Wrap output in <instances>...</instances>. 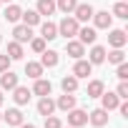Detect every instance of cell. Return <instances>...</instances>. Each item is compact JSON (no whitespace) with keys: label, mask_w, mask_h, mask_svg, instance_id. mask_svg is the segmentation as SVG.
<instances>
[{"label":"cell","mask_w":128,"mask_h":128,"mask_svg":"<svg viewBox=\"0 0 128 128\" xmlns=\"http://www.w3.org/2000/svg\"><path fill=\"white\" fill-rule=\"evenodd\" d=\"M76 38H78L83 45H93L96 38H98V33H96V28H88V25H86V28H78V35H76Z\"/></svg>","instance_id":"obj_11"},{"label":"cell","mask_w":128,"mask_h":128,"mask_svg":"<svg viewBox=\"0 0 128 128\" xmlns=\"http://www.w3.org/2000/svg\"><path fill=\"white\" fill-rule=\"evenodd\" d=\"M3 100H5V98H3V90H0V106H3Z\"/></svg>","instance_id":"obj_37"},{"label":"cell","mask_w":128,"mask_h":128,"mask_svg":"<svg viewBox=\"0 0 128 128\" xmlns=\"http://www.w3.org/2000/svg\"><path fill=\"white\" fill-rule=\"evenodd\" d=\"M86 123H88V113H86V110H80V108H70V110H68V126L80 128V126H86Z\"/></svg>","instance_id":"obj_4"},{"label":"cell","mask_w":128,"mask_h":128,"mask_svg":"<svg viewBox=\"0 0 128 128\" xmlns=\"http://www.w3.org/2000/svg\"><path fill=\"white\" fill-rule=\"evenodd\" d=\"M78 28H80V23L76 20V18H70V15H66L60 23H58V35H63V38H76L78 35Z\"/></svg>","instance_id":"obj_1"},{"label":"cell","mask_w":128,"mask_h":128,"mask_svg":"<svg viewBox=\"0 0 128 128\" xmlns=\"http://www.w3.org/2000/svg\"><path fill=\"white\" fill-rule=\"evenodd\" d=\"M0 43H3V35H0Z\"/></svg>","instance_id":"obj_40"},{"label":"cell","mask_w":128,"mask_h":128,"mask_svg":"<svg viewBox=\"0 0 128 128\" xmlns=\"http://www.w3.org/2000/svg\"><path fill=\"white\" fill-rule=\"evenodd\" d=\"M66 53H68L73 60H78V58H83V55H86V45H83L80 40H73V38H70V40L66 43Z\"/></svg>","instance_id":"obj_6"},{"label":"cell","mask_w":128,"mask_h":128,"mask_svg":"<svg viewBox=\"0 0 128 128\" xmlns=\"http://www.w3.org/2000/svg\"><path fill=\"white\" fill-rule=\"evenodd\" d=\"M33 93L35 96H50L53 93V83L50 80H45V78H35V86H33Z\"/></svg>","instance_id":"obj_18"},{"label":"cell","mask_w":128,"mask_h":128,"mask_svg":"<svg viewBox=\"0 0 128 128\" xmlns=\"http://www.w3.org/2000/svg\"><path fill=\"white\" fill-rule=\"evenodd\" d=\"M25 76L28 78H43V66L40 63H25Z\"/></svg>","instance_id":"obj_26"},{"label":"cell","mask_w":128,"mask_h":128,"mask_svg":"<svg viewBox=\"0 0 128 128\" xmlns=\"http://www.w3.org/2000/svg\"><path fill=\"white\" fill-rule=\"evenodd\" d=\"M93 5H88V3H78L76 5V10H73V18L78 20V23H88L90 18H93Z\"/></svg>","instance_id":"obj_3"},{"label":"cell","mask_w":128,"mask_h":128,"mask_svg":"<svg viewBox=\"0 0 128 128\" xmlns=\"http://www.w3.org/2000/svg\"><path fill=\"white\" fill-rule=\"evenodd\" d=\"M30 48H33V53H43L45 50V40L43 38H30Z\"/></svg>","instance_id":"obj_32"},{"label":"cell","mask_w":128,"mask_h":128,"mask_svg":"<svg viewBox=\"0 0 128 128\" xmlns=\"http://www.w3.org/2000/svg\"><path fill=\"white\" fill-rule=\"evenodd\" d=\"M18 128H35V126H33V123H25V120H23V123H20Z\"/></svg>","instance_id":"obj_36"},{"label":"cell","mask_w":128,"mask_h":128,"mask_svg":"<svg viewBox=\"0 0 128 128\" xmlns=\"http://www.w3.org/2000/svg\"><path fill=\"white\" fill-rule=\"evenodd\" d=\"M116 96H118L120 100H126V98H128V83H126V80H120V83H118V88H116Z\"/></svg>","instance_id":"obj_34"},{"label":"cell","mask_w":128,"mask_h":128,"mask_svg":"<svg viewBox=\"0 0 128 128\" xmlns=\"http://www.w3.org/2000/svg\"><path fill=\"white\" fill-rule=\"evenodd\" d=\"M0 120H3V113H0Z\"/></svg>","instance_id":"obj_39"},{"label":"cell","mask_w":128,"mask_h":128,"mask_svg":"<svg viewBox=\"0 0 128 128\" xmlns=\"http://www.w3.org/2000/svg\"><path fill=\"white\" fill-rule=\"evenodd\" d=\"M20 20H23V25H28V28H33V25H40V15H38V10H23Z\"/></svg>","instance_id":"obj_23"},{"label":"cell","mask_w":128,"mask_h":128,"mask_svg":"<svg viewBox=\"0 0 128 128\" xmlns=\"http://www.w3.org/2000/svg\"><path fill=\"white\" fill-rule=\"evenodd\" d=\"M40 38H43L45 43H48V40H55V38H58V25L50 23V20H48V23H40Z\"/></svg>","instance_id":"obj_17"},{"label":"cell","mask_w":128,"mask_h":128,"mask_svg":"<svg viewBox=\"0 0 128 128\" xmlns=\"http://www.w3.org/2000/svg\"><path fill=\"white\" fill-rule=\"evenodd\" d=\"M58 60H60V55H58L55 50H43V53H40V66H43V68H55Z\"/></svg>","instance_id":"obj_19"},{"label":"cell","mask_w":128,"mask_h":128,"mask_svg":"<svg viewBox=\"0 0 128 128\" xmlns=\"http://www.w3.org/2000/svg\"><path fill=\"white\" fill-rule=\"evenodd\" d=\"M55 108H58V110H66V113H68L70 108H76V96H73V93H63V96L55 100Z\"/></svg>","instance_id":"obj_20"},{"label":"cell","mask_w":128,"mask_h":128,"mask_svg":"<svg viewBox=\"0 0 128 128\" xmlns=\"http://www.w3.org/2000/svg\"><path fill=\"white\" fill-rule=\"evenodd\" d=\"M20 15H23V10H20L18 5H13V3H10V5L5 8V20H8V23H18V20H20Z\"/></svg>","instance_id":"obj_28"},{"label":"cell","mask_w":128,"mask_h":128,"mask_svg":"<svg viewBox=\"0 0 128 128\" xmlns=\"http://www.w3.org/2000/svg\"><path fill=\"white\" fill-rule=\"evenodd\" d=\"M113 15L120 18V20H128V3H126V0H120V3L113 5Z\"/></svg>","instance_id":"obj_30"},{"label":"cell","mask_w":128,"mask_h":128,"mask_svg":"<svg viewBox=\"0 0 128 128\" xmlns=\"http://www.w3.org/2000/svg\"><path fill=\"white\" fill-rule=\"evenodd\" d=\"M45 128H63V120L58 116H45Z\"/></svg>","instance_id":"obj_33"},{"label":"cell","mask_w":128,"mask_h":128,"mask_svg":"<svg viewBox=\"0 0 128 128\" xmlns=\"http://www.w3.org/2000/svg\"><path fill=\"white\" fill-rule=\"evenodd\" d=\"M106 48L103 45H96L93 43V48H90V53H88V63L90 66H100V63H106Z\"/></svg>","instance_id":"obj_9"},{"label":"cell","mask_w":128,"mask_h":128,"mask_svg":"<svg viewBox=\"0 0 128 128\" xmlns=\"http://www.w3.org/2000/svg\"><path fill=\"white\" fill-rule=\"evenodd\" d=\"M0 3H10V0H0Z\"/></svg>","instance_id":"obj_38"},{"label":"cell","mask_w":128,"mask_h":128,"mask_svg":"<svg viewBox=\"0 0 128 128\" xmlns=\"http://www.w3.org/2000/svg\"><path fill=\"white\" fill-rule=\"evenodd\" d=\"M88 123H93L96 128H103V126L108 123V110H106V108H96V110H90V113H88Z\"/></svg>","instance_id":"obj_8"},{"label":"cell","mask_w":128,"mask_h":128,"mask_svg":"<svg viewBox=\"0 0 128 128\" xmlns=\"http://www.w3.org/2000/svg\"><path fill=\"white\" fill-rule=\"evenodd\" d=\"M38 113L45 118V116H53L55 113V100L50 98V96H43L40 100H38Z\"/></svg>","instance_id":"obj_14"},{"label":"cell","mask_w":128,"mask_h":128,"mask_svg":"<svg viewBox=\"0 0 128 128\" xmlns=\"http://www.w3.org/2000/svg\"><path fill=\"white\" fill-rule=\"evenodd\" d=\"M116 76H118V80H128V63H126V60H123V63H118Z\"/></svg>","instance_id":"obj_31"},{"label":"cell","mask_w":128,"mask_h":128,"mask_svg":"<svg viewBox=\"0 0 128 128\" xmlns=\"http://www.w3.org/2000/svg\"><path fill=\"white\" fill-rule=\"evenodd\" d=\"M30 38H33V28H28L23 23L13 28V40L15 43H30Z\"/></svg>","instance_id":"obj_5"},{"label":"cell","mask_w":128,"mask_h":128,"mask_svg":"<svg viewBox=\"0 0 128 128\" xmlns=\"http://www.w3.org/2000/svg\"><path fill=\"white\" fill-rule=\"evenodd\" d=\"M76 5H78V0H58V3H55V10H60V13L70 15V13L76 10Z\"/></svg>","instance_id":"obj_27"},{"label":"cell","mask_w":128,"mask_h":128,"mask_svg":"<svg viewBox=\"0 0 128 128\" xmlns=\"http://www.w3.org/2000/svg\"><path fill=\"white\" fill-rule=\"evenodd\" d=\"M30 96H33V90H28V88H25V86H20V83L13 88V100H15L18 106H25V103L30 100Z\"/></svg>","instance_id":"obj_13"},{"label":"cell","mask_w":128,"mask_h":128,"mask_svg":"<svg viewBox=\"0 0 128 128\" xmlns=\"http://www.w3.org/2000/svg\"><path fill=\"white\" fill-rule=\"evenodd\" d=\"M126 43H128L126 30H110V33H108V45H110V48H123Z\"/></svg>","instance_id":"obj_12"},{"label":"cell","mask_w":128,"mask_h":128,"mask_svg":"<svg viewBox=\"0 0 128 128\" xmlns=\"http://www.w3.org/2000/svg\"><path fill=\"white\" fill-rule=\"evenodd\" d=\"M118 103H120V98H118L113 90H108V93L103 90V93H100V108H106L108 113H110V110H116V108H118Z\"/></svg>","instance_id":"obj_7"},{"label":"cell","mask_w":128,"mask_h":128,"mask_svg":"<svg viewBox=\"0 0 128 128\" xmlns=\"http://www.w3.org/2000/svg\"><path fill=\"white\" fill-rule=\"evenodd\" d=\"M3 120H5L8 126H15V128H18V126L25 120V116L20 113V108H8V113H3Z\"/></svg>","instance_id":"obj_15"},{"label":"cell","mask_w":128,"mask_h":128,"mask_svg":"<svg viewBox=\"0 0 128 128\" xmlns=\"http://www.w3.org/2000/svg\"><path fill=\"white\" fill-rule=\"evenodd\" d=\"M68 128H73V126H68Z\"/></svg>","instance_id":"obj_41"},{"label":"cell","mask_w":128,"mask_h":128,"mask_svg":"<svg viewBox=\"0 0 128 128\" xmlns=\"http://www.w3.org/2000/svg\"><path fill=\"white\" fill-rule=\"evenodd\" d=\"M106 90V86H103V80H90L88 83V98H100V93Z\"/></svg>","instance_id":"obj_25"},{"label":"cell","mask_w":128,"mask_h":128,"mask_svg":"<svg viewBox=\"0 0 128 128\" xmlns=\"http://www.w3.org/2000/svg\"><path fill=\"white\" fill-rule=\"evenodd\" d=\"M35 10H38L40 18H43V15L50 18V15L55 13V0H38V8H35Z\"/></svg>","instance_id":"obj_22"},{"label":"cell","mask_w":128,"mask_h":128,"mask_svg":"<svg viewBox=\"0 0 128 128\" xmlns=\"http://www.w3.org/2000/svg\"><path fill=\"white\" fill-rule=\"evenodd\" d=\"M18 86V76L13 70H5V73H0V90H13Z\"/></svg>","instance_id":"obj_16"},{"label":"cell","mask_w":128,"mask_h":128,"mask_svg":"<svg viewBox=\"0 0 128 128\" xmlns=\"http://www.w3.org/2000/svg\"><path fill=\"white\" fill-rule=\"evenodd\" d=\"M90 73H93V66H90L88 60L78 58V60H76V66H73V76H76V78H88Z\"/></svg>","instance_id":"obj_10"},{"label":"cell","mask_w":128,"mask_h":128,"mask_svg":"<svg viewBox=\"0 0 128 128\" xmlns=\"http://www.w3.org/2000/svg\"><path fill=\"white\" fill-rule=\"evenodd\" d=\"M5 55H8L10 60H20V58H23V43H15V40L8 43V53H5Z\"/></svg>","instance_id":"obj_24"},{"label":"cell","mask_w":128,"mask_h":128,"mask_svg":"<svg viewBox=\"0 0 128 128\" xmlns=\"http://www.w3.org/2000/svg\"><path fill=\"white\" fill-rule=\"evenodd\" d=\"M106 58H108V63L118 66V63H123V60H126V53H123V48H113L110 53H106Z\"/></svg>","instance_id":"obj_29"},{"label":"cell","mask_w":128,"mask_h":128,"mask_svg":"<svg viewBox=\"0 0 128 128\" xmlns=\"http://www.w3.org/2000/svg\"><path fill=\"white\" fill-rule=\"evenodd\" d=\"M93 28L96 30H108L110 28V23H113V15L108 13V10H100V13H93Z\"/></svg>","instance_id":"obj_2"},{"label":"cell","mask_w":128,"mask_h":128,"mask_svg":"<svg viewBox=\"0 0 128 128\" xmlns=\"http://www.w3.org/2000/svg\"><path fill=\"white\" fill-rule=\"evenodd\" d=\"M10 63H13V60H10L8 55H0V73H5V70H10Z\"/></svg>","instance_id":"obj_35"},{"label":"cell","mask_w":128,"mask_h":128,"mask_svg":"<svg viewBox=\"0 0 128 128\" xmlns=\"http://www.w3.org/2000/svg\"><path fill=\"white\" fill-rule=\"evenodd\" d=\"M60 88H63V93H76V90H78V78H76L73 73H70V76H63Z\"/></svg>","instance_id":"obj_21"}]
</instances>
